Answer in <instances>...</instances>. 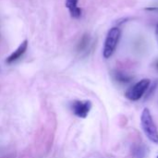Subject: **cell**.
<instances>
[{"label": "cell", "instance_id": "obj_9", "mask_svg": "<svg viewBox=\"0 0 158 158\" xmlns=\"http://www.w3.org/2000/svg\"><path fill=\"white\" fill-rule=\"evenodd\" d=\"M115 79L119 81V82H122V83H127V82H130L131 81V77L121 73V72H116L115 73Z\"/></svg>", "mask_w": 158, "mask_h": 158}, {"label": "cell", "instance_id": "obj_8", "mask_svg": "<svg viewBox=\"0 0 158 158\" xmlns=\"http://www.w3.org/2000/svg\"><path fill=\"white\" fill-rule=\"evenodd\" d=\"M89 43H90V40H89L88 36H87V35H84V36L82 37V39L81 40L79 45H78V50H79L80 52H83L84 50L87 49V47H88V45H89Z\"/></svg>", "mask_w": 158, "mask_h": 158}, {"label": "cell", "instance_id": "obj_11", "mask_svg": "<svg viewBox=\"0 0 158 158\" xmlns=\"http://www.w3.org/2000/svg\"><path fill=\"white\" fill-rule=\"evenodd\" d=\"M156 68H157V69H158V61H157V63H156Z\"/></svg>", "mask_w": 158, "mask_h": 158}, {"label": "cell", "instance_id": "obj_7", "mask_svg": "<svg viewBox=\"0 0 158 158\" xmlns=\"http://www.w3.org/2000/svg\"><path fill=\"white\" fill-rule=\"evenodd\" d=\"M132 153L136 158H144L146 151L143 145H135L132 149Z\"/></svg>", "mask_w": 158, "mask_h": 158}, {"label": "cell", "instance_id": "obj_12", "mask_svg": "<svg viewBox=\"0 0 158 158\" xmlns=\"http://www.w3.org/2000/svg\"><path fill=\"white\" fill-rule=\"evenodd\" d=\"M157 158H158V156H157Z\"/></svg>", "mask_w": 158, "mask_h": 158}, {"label": "cell", "instance_id": "obj_10", "mask_svg": "<svg viewBox=\"0 0 158 158\" xmlns=\"http://www.w3.org/2000/svg\"><path fill=\"white\" fill-rule=\"evenodd\" d=\"M156 40H157L158 43V26L156 27Z\"/></svg>", "mask_w": 158, "mask_h": 158}, {"label": "cell", "instance_id": "obj_2", "mask_svg": "<svg viewBox=\"0 0 158 158\" xmlns=\"http://www.w3.org/2000/svg\"><path fill=\"white\" fill-rule=\"evenodd\" d=\"M120 34L121 31L118 27H113L108 31L103 49V55L105 58H109L116 51V48L120 39Z\"/></svg>", "mask_w": 158, "mask_h": 158}, {"label": "cell", "instance_id": "obj_6", "mask_svg": "<svg viewBox=\"0 0 158 158\" xmlns=\"http://www.w3.org/2000/svg\"><path fill=\"white\" fill-rule=\"evenodd\" d=\"M78 1L79 0H66V6L70 16L74 19H79L81 16V9L78 6Z\"/></svg>", "mask_w": 158, "mask_h": 158}, {"label": "cell", "instance_id": "obj_5", "mask_svg": "<svg viewBox=\"0 0 158 158\" xmlns=\"http://www.w3.org/2000/svg\"><path fill=\"white\" fill-rule=\"evenodd\" d=\"M27 48H28V41L27 40H25V41H23L20 44H19V46L6 59V63H7V64H12V63H14V62H16L17 60H19L24 54H25V52H26V50H27Z\"/></svg>", "mask_w": 158, "mask_h": 158}, {"label": "cell", "instance_id": "obj_1", "mask_svg": "<svg viewBox=\"0 0 158 158\" xmlns=\"http://www.w3.org/2000/svg\"><path fill=\"white\" fill-rule=\"evenodd\" d=\"M141 125L142 129L146 135V137L154 143H158V130L156 125L154 122L151 112L148 108L143 109L141 116Z\"/></svg>", "mask_w": 158, "mask_h": 158}, {"label": "cell", "instance_id": "obj_3", "mask_svg": "<svg viewBox=\"0 0 158 158\" xmlns=\"http://www.w3.org/2000/svg\"><path fill=\"white\" fill-rule=\"evenodd\" d=\"M150 80L148 79H143L140 81H138L136 84L131 86L125 94V96L127 99L131 101H138L143 97V95L146 93L148 87L150 86Z\"/></svg>", "mask_w": 158, "mask_h": 158}, {"label": "cell", "instance_id": "obj_4", "mask_svg": "<svg viewBox=\"0 0 158 158\" xmlns=\"http://www.w3.org/2000/svg\"><path fill=\"white\" fill-rule=\"evenodd\" d=\"M70 109L76 117L81 118H85L92 109V103L88 100L85 101L75 100L71 102Z\"/></svg>", "mask_w": 158, "mask_h": 158}]
</instances>
